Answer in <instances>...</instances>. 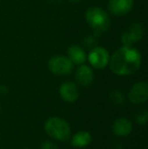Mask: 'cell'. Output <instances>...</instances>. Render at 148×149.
Wrapping results in <instances>:
<instances>
[{
	"instance_id": "6da1fadb",
	"label": "cell",
	"mask_w": 148,
	"mask_h": 149,
	"mask_svg": "<svg viewBox=\"0 0 148 149\" xmlns=\"http://www.w3.org/2000/svg\"><path fill=\"white\" fill-rule=\"evenodd\" d=\"M142 62L141 53L132 46H122L110 57L111 70L120 76L131 75L138 71Z\"/></svg>"
},
{
	"instance_id": "7a4b0ae2",
	"label": "cell",
	"mask_w": 148,
	"mask_h": 149,
	"mask_svg": "<svg viewBox=\"0 0 148 149\" xmlns=\"http://www.w3.org/2000/svg\"><path fill=\"white\" fill-rule=\"evenodd\" d=\"M85 18L94 33L101 35L110 30L111 18L107 11L99 7H90L85 12Z\"/></svg>"
},
{
	"instance_id": "3957f363",
	"label": "cell",
	"mask_w": 148,
	"mask_h": 149,
	"mask_svg": "<svg viewBox=\"0 0 148 149\" xmlns=\"http://www.w3.org/2000/svg\"><path fill=\"white\" fill-rule=\"evenodd\" d=\"M45 131L51 138L58 141H66L71 135L70 126L65 120L53 117L47 120L45 124Z\"/></svg>"
},
{
	"instance_id": "277c9868",
	"label": "cell",
	"mask_w": 148,
	"mask_h": 149,
	"mask_svg": "<svg viewBox=\"0 0 148 149\" xmlns=\"http://www.w3.org/2000/svg\"><path fill=\"white\" fill-rule=\"evenodd\" d=\"M48 68L55 75H67L73 69V63L66 56H54L48 61Z\"/></svg>"
},
{
	"instance_id": "5b68a950",
	"label": "cell",
	"mask_w": 148,
	"mask_h": 149,
	"mask_svg": "<svg viewBox=\"0 0 148 149\" xmlns=\"http://www.w3.org/2000/svg\"><path fill=\"white\" fill-rule=\"evenodd\" d=\"M90 65L95 69H104L108 66L110 61V54L105 48L94 47L91 49L86 58Z\"/></svg>"
},
{
	"instance_id": "8992f818",
	"label": "cell",
	"mask_w": 148,
	"mask_h": 149,
	"mask_svg": "<svg viewBox=\"0 0 148 149\" xmlns=\"http://www.w3.org/2000/svg\"><path fill=\"white\" fill-rule=\"evenodd\" d=\"M144 33L145 29L142 24L135 22V24H131L130 28L125 33H123L122 37H121L123 46H132L133 44L142 40V38L144 37Z\"/></svg>"
},
{
	"instance_id": "52a82bcc",
	"label": "cell",
	"mask_w": 148,
	"mask_h": 149,
	"mask_svg": "<svg viewBox=\"0 0 148 149\" xmlns=\"http://www.w3.org/2000/svg\"><path fill=\"white\" fill-rule=\"evenodd\" d=\"M148 98V83L146 81L137 82L129 91V100L135 104H143Z\"/></svg>"
},
{
	"instance_id": "ba28073f",
	"label": "cell",
	"mask_w": 148,
	"mask_h": 149,
	"mask_svg": "<svg viewBox=\"0 0 148 149\" xmlns=\"http://www.w3.org/2000/svg\"><path fill=\"white\" fill-rule=\"evenodd\" d=\"M134 0H110L108 10L116 16H123L132 10Z\"/></svg>"
},
{
	"instance_id": "9c48e42d",
	"label": "cell",
	"mask_w": 148,
	"mask_h": 149,
	"mask_svg": "<svg viewBox=\"0 0 148 149\" xmlns=\"http://www.w3.org/2000/svg\"><path fill=\"white\" fill-rule=\"evenodd\" d=\"M75 78H76V81L79 84L86 87L92 84L93 80H94V74H93V71L90 67L87 66V65L81 64L76 69Z\"/></svg>"
},
{
	"instance_id": "30bf717a",
	"label": "cell",
	"mask_w": 148,
	"mask_h": 149,
	"mask_svg": "<svg viewBox=\"0 0 148 149\" xmlns=\"http://www.w3.org/2000/svg\"><path fill=\"white\" fill-rule=\"evenodd\" d=\"M59 92L61 97L67 102H74L79 96L78 87L71 81H66V82L62 83Z\"/></svg>"
},
{
	"instance_id": "8fae6325",
	"label": "cell",
	"mask_w": 148,
	"mask_h": 149,
	"mask_svg": "<svg viewBox=\"0 0 148 149\" xmlns=\"http://www.w3.org/2000/svg\"><path fill=\"white\" fill-rule=\"evenodd\" d=\"M113 132L119 137H127L133 130L132 122L127 118H119L113 124Z\"/></svg>"
},
{
	"instance_id": "7c38bea8",
	"label": "cell",
	"mask_w": 148,
	"mask_h": 149,
	"mask_svg": "<svg viewBox=\"0 0 148 149\" xmlns=\"http://www.w3.org/2000/svg\"><path fill=\"white\" fill-rule=\"evenodd\" d=\"M68 53V58L70 59L73 64L81 65L84 64V62L86 61V54H85L84 50L77 45H72L71 47H69L67 51Z\"/></svg>"
},
{
	"instance_id": "4fadbf2b",
	"label": "cell",
	"mask_w": 148,
	"mask_h": 149,
	"mask_svg": "<svg viewBox=\"0 0 148 149\" xmlns=\"http://www.w3.org/2000/svg\"><path fill=\"white\" fill-rule=\"evenodd\" d=\"M92 141V136L87 131H79L72 137L71 144L74 147L82 148L89 145Z\"/></svg>"
},
{
	"instance_id": "5bb4252c",
	"label": "cell",
	"mask_w": 148,
	"mask_h": 149,
	"mask_svg": "<svg viewBox=\"0 0 148 149\" xmlns=\"http://www.w3.org/2000/svg\"><path fill=\"white\" fill-rule=\"evenodd\" d=\"M110 97L111 100L114 102L115 104H123L125 102V96L123 94V92L119 89H114L113 91L110 93Z\"/></svg>"
},
{
	"instance_id": "9a60e30c",
	"label": "cell",
	"mask_w": 148,
	"mask_h": 149,
	"mask_svg": "<svg viewBox=\"0 0 148 149\" xmlns=\"http://www.w3.org/2000/svg\"><path fill=\"white\" fill-rule=\"evenodd\" d=\"M97 36L99 35H97V33H95L94 36H87V37L82 41V44L85 46V47H87V48L91 47V49H92V48H94L95 45L97 44Z\"/></svg>"
},
{
	"instance_id": "2e32d148",
	"label": "cell",
	"mask_w": 148,
	"mask_h": 149,
	"mask_svg": "<svg viewBox=\"0 0 148 149\" xmlns=\"http://www.w3.org/2000/svg\"><path fill=\"white\" fill-rule=\"evenodd\" d=\"M148 120V113L146 110H142L135 115V121L137 122V124L139 125H145L147 123Z\"/></svg>"
},
{
	"instance_id": "e0dca14e",
	"label": "cell",
	"mask_w": 148,
	"mask_h": 149,
	"mask_svg": "<svg viewBox=\"0 0 148 149\" xmlns=\"http://www.w3.org/2000/svg\"><path fill=\"white\" fill-rule=\"evenodd\" d=\"M41 149H59V148H58V146L56 145L54 142L50 141V140H47V141H45L42 144Z\"/></svg>"
},
{
	"instance_id": "ac0fdd59",
	"label": "cell",
	"mask_w": 148,
	"mask_h": 149,
	"mask_svg": "<svg viewBox=\"0 0 148 149\" xmlns=\"http://www.w3.org/2000/svg\"><path fill=\"white\" fill-rule=\"evenodd\" d=\"M7 91H8V89H7V87H6L5 85H2V86H0V93L6 94V93H7Z\"/></svg>"
},
{
	"instance_id": "d6986e66",
	"label": "cell",
	"mask_w": 148,
	"mask_h": 149,
	"mask_svg": "<svg viewBox=\"0 0 148 149\" xmlns=\"http://www.w3.org/2000/svg\"><path fill=\"white\" fill-rule=\"evenodd\" d=\"M70 2H72V3H77V2L81 1V0H69Z\"/></svg>"
}]
</instances>
